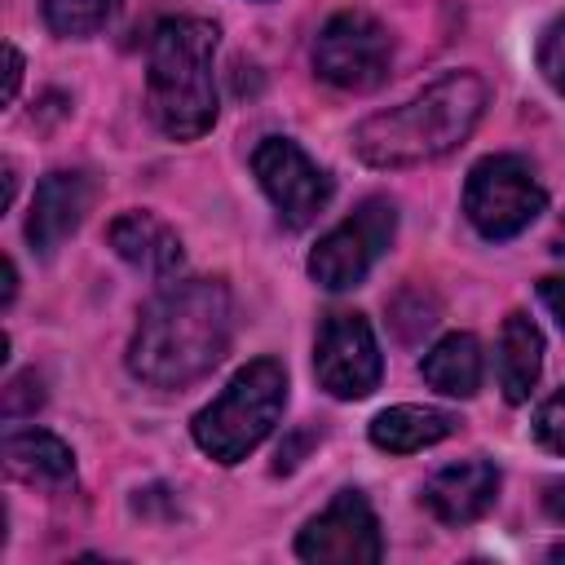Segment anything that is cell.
Returning a JSON list of instances; mask_svg holds the SVG:
<instances>
[{"mask_svg":"<svg viewBox=\"0 0 565 565\" xmlns=\"http://www.w3.org/2000/svg\"><path fill=\"white\" fill-rule=\"evenodd\" d=\"M234 340V296L221 278L163 282L137 313L128 371L150 388H185L203 380Z\"/></svg>","mask_w":565,"mask_h":565,"instance_id":"1","label":"cell"},{"mask_svg":"<svg viewBox=\"0 0 565 565\" xmlns=\"http://www.w3.org/2000/svg\"><path fill=\"white\" fill-rule=\"evenodd\" d=\"M490 88L472 71H450L411 102L388 106L353 128V154L371 168H419L450 154L477 128Z\"/></svg>","mask_w":565,"mask_h":565,"instance_id":"2","label":"cell"},{"mask_svg":"<svg viewBox=\"0 0 565 565\" xmlns=\"http://www.w3.org/2000/svg\"><path fill=\"white\" fill-rule=\"evenodd\" d=\"M216 22L207 18H168L150 35L146 53V97L150 119L172 141H194L216 124Z\"/></svg>","mask_w":565,"mask_h":565,"instance_id":"3","label":"cell"},{"mask_svg":"<svg viewBox=\"0 0 565 565\" xmlns=\"http://www.w3.org/2000/svg\"><path fill=\"white\" fill-rule=\"evenodd\" d=\"M287 406V371L278 358H256L234 380L194 415V441L203 455L216 463H238L247 459L282 419Z\"/></svg>","mask_w":565,"mask_h":565,"instance_id":"4","label":"cell"},{"mask_svg":"<svg viewBox=\"0 0 565 565\" xmlns=\"http://www.w3.org/2000/svg\"><path fill=\"white\" fill-rule=\"evenodd\" d=\"M547 207V190L539 185L534 168L516 154H486L472 163L463 181V216L490 243L516 238L530 221Z\"/></svg>","mask_w":565,"mask_h":565,"instance_id":"5","label":"cell"},{"mask_svg":"<svg viewBox=\"0 0 565 565\" xmlns=\"http://www.w3.org/2000/svg\"><path fill=\"white\" fill-rule=\"evenodd\" d=\"M393 66V35L384 31L380 18L362 9H340L322 22L313 40V71L331 88L344 93H371L384 84Z\"/></svg>","mask_w":565,"mask_h":565,"instance_id":"6","label":"cell"},{"mask_svg":"<svg viewBox=\"0 0 565 565\" xmlns=\"http://www.w3.org/2000/svg\"><path fill=\"white\" fill-rule=\"evenodd\" d=\"M397 234V207L384 194L362 199L335 230H327L318 238V247L309 252V278L327 291H349L358 287L371 265L384 256V247Z\"/></svg>","mask_w":565,"mask_h":565,"instance_id":"7","label":"cell"},{"mask_svg":"<svg viewBox=\"0 0 565 565\" xmlns=\"http://www.w3.org/2000/svg\"><path fill=\"white\" fill-rule=\"evenodd\" d=\"M252 172L287 230H305L331 203V177L291 137H265L252 150Z\"/></svg>","mask_w":565,"mask_h":565,"instance_id":"8","label":"cell"},{"mask_svg":"<svg viewBox=\"0 0 565 565\" xmlns=\"http://www.w3.org/2000/svg\"><path fill=\"white\" fill-rule=\"evenodd\" d=\"M313 375H318V388H327L340 402H358L380 388L384 358L362 313H344V309L327 313L313 344Z\"/></svg>","mask_w":565,"mask_h":565,"instance_id":"9","label":"cell"},{"mask_svg":"<svg viewBox=\"0 0 565 565\" xmlns=\"http://www.w3.org/2000/svg\"><path fill=\"white\" fill-rule=\"evenodd\" d=\"M296 556L309 565H375L384 556L380 521L362 490H340L296 539Z\"/></svg>","mask_w":565,"mask_h":565,"instance_id":"10","label":"cell"},{"mask_svg":"<svg viewBox=\"0 0 565 565\" xmlns=\"http://www.w3.org/2000/svg\"><path fill=\"white\" fill-rule=\"evenodd\" d=\"M93 207V177L75 172V168H57L35 185L31 199V216H26V238L40 256H53L84 221V212Z\"/></svg>","mask_w":565,"mask_h":565,"instance_id":"11","label":"cell"},{"mask_svg":"<svg viewBox=\"0 0 565 565\" xmlns=\"http://www.w3.org/2000/svg\"><path fill=\"white\" fill-rule=\"evenodd\" d=\"M499 499V468L490 459H459L428 477L424 508L446 525H472L481 521Z\"/></svg>","mask_w":565,"mask_h":565,"instance_id":"12","label":"cell"},{"mask_svg":"<svg viewBox=\"0 0 565 565\" xmlns=\"http://www.w3.org/2000/svg\"><path fill=\"white\" fill-rule=\"evenodd\" d=\"M106 243L115 247V256L124 265H132L146 278H172L181 269V260H185L177 230L168 221H159L154 212H124V216H115L110 230H106Z\"/></svg>","mask_w":565,"mask_h":565,"instance_id":"13","label":"cell"},{"mask_svg":"<svg viewBox=\"0 0 565 565\" xmlns=\"http://www.w3.org/2000/svg\"><path fill=\"white\" fill-rule=\"evenodd\" d=\"M4 468L9 477L26 481V486H44V490H62L75 481V455L62 437L44 433V428H18L4 437Z\"/></svg>","mask_w":565,"mask_h":565,"instance_id":"14","label":"cell"},{"mask_svg":"<svg viewBox=\"0 0 565 565\" xmlns=\"http://www.w3.org/2000/svg\"><path fill=\"white\" fill-rule=\"evenodd\" d=\"M494 371H499V388L512 406H521L539 375H543V331L525 318V313H508L499 327V349H494Z\"/></svg>","mask_w":565,"mask_h":565,"instance_id":"15","label":"cell"},{"mask_svg":"<svg viewBox=\"0 0 565 565\" xmlns=\"http://www.w3.org/2000/svg\"><path fill=\"white\" fill-rule=\"evenodd\" d=\"M481 371H486L481 344H477V335H468V331L441 335V340L424 353V362H419L424 384L437 388V393H446V397H472V393L481 388Z\"/></svg>","mask_w":565,"mask_h":565,"instance_id":"16","label":"cell"},{"mask_svg":"<svg viewBox=\"0 0 565 565\" xmlns=\"http://www.w3.org/2000/svg\"><path fill=\"white\" fill-rule=\"evenodd\" d=\"M459 428V419L450 411L437 406H388L371 419V441L388 455H411L424 446H437L441 437H450Z\"/></svg>","mask_w":565,"mask_h":565,"instance_id":"17","label":"cell"},{"mask_svg":"<svg viewBox=\"0 0 565 565\" xmlns=\"http://www.w3.org/2000/svg\"><path fill=\"white\" fill-rule=\"evenodd\" d=\"M115 13H119V0H44L49 31L71 35V40L97 35Z\"/></svg>","mask_w":565,"mask_h":565,"instance_id":"18","label":"cell"},{"mask_svg":"<svg viewBox=\"0 0 565 565\" xmlns=\"http://www.w3.org/2000/svg\"><path fill=\"white\" fill-rule=\"evenodd\" d=\"M534 62H539L543 79H547L556 93H565V18H556V22L543 26V35H539V44H534Z\"/></svg>","mask_w":565,"mask_h":565,"instance_id":"19","label":"cell"},{"mask_svg":"<svg viewBox=\"0 0 565 565\" xmlns=\"http://www.w3.org/2000/svg\"><path fill=\"white\" fill-rule=\"evenodd\" d=\"M534 437H539L547 450L565 455V388H556V393L534 411Z\"/></svg>","mask_w":565,"mask_h":565,"instance_id":"20","label":"cell"},{"mask_svg":"<svg viewBox=\"0 0 565 565\" xmlns=\"http://www.w3.org/2000/svg\"><path fill=\"white\" fill-rule=\"evenodd\" d=\"M40 402H44V384H40V375H35V371H26V375L9 380V388H4V415H9V419L31 415Z\"/></svg>","mask_w":565,"mask_h":565,"instance_id":"21","label":"cell"},{"mask_svg":"<svg viewBox=\"0 0 565 565\" xmlns=\"http://www.w3.org/2000/svg\"><path fill=\"white\" fill-rule=\"evenodd\" d=\"M539 300L552 309V318L565 327V274H547L543 282H539Z\"/></svg>","mask_w":565,"mask_h":565,"instance_id":"22","label":"cell"},{"mask_svg":"<svg viewBox=\"0 0 565 565\" xmlns=\"http://www.w3.org/2000/svg\"><path fill=\"white\" fill-rule=\"evenodd\" d=\"M4 62H9V71H4V102H13L18 97V84H22V53L9 44L4 49Z\"/></svg>","mask_w":565,"mask_h":565,"instance_id":"23","label":"cell"},{"mask_svg":"<svg viewBox=\"0 0 565 565\" xmlns=\"http://www.w3.org/2000/svg\"><path fill=\"white\" fill-rule=\"evenodd\" d=\"M543 512H547L552 521H565V481H552V486L543 490Z\"/></svg>","mask_w":565,"mask_h":565,"instance_id":"24","label":"cell"},{"mask_svg":"<svg viewBox=\"0 0 565 565\" xmlns=\"http://www.w3.org/2000/svg\"><path fill=\"white\" fill-rule=\"evenodd\" d=\"M13 296H18V265H13V260H4V296H0V305L9 309V305H13Z\"/></svg>","mask_w":565,"mask_h":565,"instance_id":"25","label":"cell"},{"mask_svg":"<svg viewBox=\"0 0 565 565\" xmlns=\"http://www.w3.org/2000/svg\"><path fill=\"white\" fill-rule=\"evenodd\" d=\"M552 252H561V256H565V216H561V225H556V238H552Z\"/></svg>","mask_w":565,"mask_h":565,"instance_id":"26","label":"cell"},{"mask_svg":"<svg viewBox=\"0 0 565 565\" xmlns=\"http://www.w3.org/2000/svg\"><path fill=\"white\" fill-rule=\"evenodd\" d=\"M547 556H552V561H565V543H556V547H552Z\"/></svg>","mask_w":565,"mask_h":565,"instance_id":"27","label":"cell"}]
</instances>
